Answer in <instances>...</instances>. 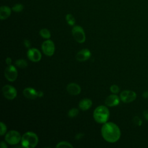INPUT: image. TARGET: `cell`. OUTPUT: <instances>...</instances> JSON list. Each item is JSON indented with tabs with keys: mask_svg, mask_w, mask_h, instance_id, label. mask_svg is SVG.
Segmentation results:
<instances>
[{
	"mask_svg": "<svg viewBox=\"0 0 148 148\" xmlns=\"http://www.w3.org/2000/svg\"><path fill=\"white\" fill-rule=\"evenodd\" d=\"M56 147L57 148H61V147H73V146L69 142L66 141H62L59 142L57 146Z\"/></svg>",
	"mask_w": 148,
	"mask_h": 148,
	"instance_id": "obj_20",
	"label": "cell"
},
{
	"mask_svg": "<svg viewBox=\"0 0 148 148\" xmlns=\"http://www.w3.org/2000/svg\"><path fill=\"white\" fill-rule=\"evenodd\" d=\"M83 134H82V133H79V134H77L76 136H75V138L76 139H81L83 136Z\"/></svg>",
	"mask_w": 148,
	"mask_h": 148,
	"instance_id": "obj_28",
	"label": "cell"
},
{
	"mask_svg": "<svg viewBox=\"0 0 148 148\" xmlns=\"http://www.w3.org/2000/svg\"><path fill=\"white\" fill-rule=\"evenodd\" d=\"M42 49L45 55L51 56L53 55L55 51L54 43L51 40L44 41L42 45Z\"/></svg>",
	"mask_w": 148,
	"mask_h": 148,
	"instance_id": "obj_7",
	"label": "cell"
},
{
	"mask_svg": "<svg viewBox=\"0 0 148 148\" xmlns=\"http://www.w3.org/2000/svg\"><path fill=\"white\" fill-rule=\"evenodd\" d=\"M91 57V52L88 49H84L77 52L76 58L79 61H85Z\"/></svg>",
	"mask_w": 148,
	"mask_h": 148,
	"instance_id": "obj_11",
	"label": "cell"
},
{
	"mask_svg": "<svg viewBox=\"0 0 148 148\" xmlns=\"http://www.w3.org/2000/svg\"><path fill=\"white\" fill-rule=\"evenodd\" d=\"M143 115L145 119L148 121V110H144L143 112Z\"/></svg>",
	"mask_w": 148,
	"mask_h": 148,
	"instance_id": "obj_26",
	"label": "cell"
},
{
	"mask_svg": "<svg viewBox=\"0 0 148 148\" xmlns=\"http://www.w3.org/2000/svg\"><path fill=\"white\" fill-rule=\"evenodd\" d=\"M143 98H148V91H145L142 94Z\"/></svg>",
	"mask_w": 148,
	"mask_h": 148,
	"instance_id": "obj_29",
	"label": "cell"
},
{
	"mask_svg": "<svg viewBox=\"0 0 148 148\" xmlns=\"http://www.w3.org/2000/svg\"><path fill=\"white\" fill-rule=\"evenodd\" d=\"M24 6L22 4L16 3L12 7V10L15 12H20L23 10Z\"/></svg>",
	"mask_w": 148,
	"mask_h": 148,
	"instance_id": "obj_21",
	"label": "cell"
},
{
	"mask_svg": "<svg viewBox=\"0 0 148 148\" xmlns=\"http://www.w3.org/2000/svg\"><path fill=\"white\" fill-rule=\"evenodd\" d=\"M24 44L26 47H29L31 46V43L28 40H25L24 41Z\"/></svg>",
	"mask_w": 148,
	"mask_h": 148,
	"instance_id": "obj_27",
	"label": "cell"
},
{
	"mask_svg": "<svg viewBox=\"0 0 148 148\" xmlns=\"http://www.w3.org/2000/svg\"><path fill=\"white\" fill-rule=\"evenodd\" d=\"M0 127H1V130H0V135L1 136L3 135L5 132H6V130H7V128H6V125L2 123V122H1L0 123Z\"/></svg>",
	"mask_w": 148,
	"mask_h": 148,
	"instance_id": "obj_24",
	"label": "cell"
},
{
	"mask_svg": "<svg viewBox=\"0 0 148 148\" xmlns=\"http://www.w3.org/2000/svg\"><path fill=\"white\" fill-rule=\"evenodd\" d=\"M0 146H1V148H7L8 147L7 145L5 144V143L4 142H1Z\"/></svg>",
	"mask_w": 148,
	"mask_h": 148,
	"instance_id": "obj_31",
	"label": "cell"
},
{
	"mask_svg": "<svg viewBox=\"0 0 148 148\" xmlns=\"http://www.w3.org/2000/svg\"><path fill=\"white\" fill-rule=\"evenodd\" d=\"M101 134L106 141L114 143L120 139L121 132L119 127L114 123L106 122L101 128Z\"/></svg>",
	"mask_w": 148,
	"mask_h": 148,
	"instance_id": "obj_1",
	"label": "cell"
},
{
	"mask_svg": "<svg viewBox=\"0 0 148 148\" xmlns=\"http://www.w3.org/2000/svg\"><path fill=\"white\" fill-rule=\"evenodd\" d=\"M40 35L45 39H49L51 36L50 31L46 28H43L39 31Z\"/></svg>",
	"mask_w": 148,
	"mask_h": 148,
	"instance_id": "obj_17",
	"label": "cell"
},
{
	"mask_svg": "<svg viewBox=\"0 0 148 148\" xmlns=\"http://www.w3.org/2000/svg\"><path fill=\"white\" fill-rule=\"evenodd\" d=\"M43 95V93L42 91H38V96L39 97H41Z\"/></svg>",
	"mask_w": 148,
	"mask_h": 148,
	"instance_id": "obj_32",
	"label": "cell"
},
{
	"mask_svg": "<svg viewBox=\"0 0 148 148\" xmlns=\"http://www.w3.org/2000/svg\"><path fill=\"white\" fill-rule=\"evenodd\" d=\"M66 90L69 94L76 95L80 93L81 88L77 84L75 83H71L67 85Z\"/></svg>",
	"mask_w": 148,
	"mask_h": 148,
	"instance_id": "obj_12",
	"label": "cell"
},
{
	"mask_svg": "<svg viewBox=\"0 0 148 148\" xmlns=\"http://www.w3.org/2000/svg\"><path fill=\"white\" fill-rule=\"evenodd\" d=\"M110 90L112 92L114 93V94H116V93H118L119 92V87L118 86L116 85V84H113L112 86H110Z\"/></svg>",
	"mask_w": 148,
	"mask_h": 148,
	"instance_id": "obj_25",
	"label": "cell"
},
{
	"mask_svg": "<svg viewBox=\"0 0 148 148\" xmlns=\"http://www.w3.org/2000/svg\"><path fill=\"white\" fill-rule=\"evenodd\" d=\"M66 20L68 24L70 25H73L75 23V19L71 14H67L66 15Z\"/></svg>",
	"mask_w": 148,
	"mask_h": 148,
	"instance_id": "obj_19",
	"label": "cell"
},
{
	"mask_svg": "<svg viewBox=\"0 0 148 148\" xmlns=\"http://www.w3.org/2000/svg\"><path fill=\"white\" fill-rule=\"evenodd\" d=\"M109 111L107 107L101 105L96 108L93 113V117L96 122L105 123L109 117Z\"/></svg>",
	"mask_w": 148,
	"mask_h": 148,
	"instance_id": "obj_2",
	"label": "cell"
},
{
	"mask_svg": "<svg viewBox=\"0 0 148 148\" xmlns=\"http://www.w3.org/2000/svg\"><path fill=\"white\" fill-rule=\"evenodd\" d=\"M120 98L123 102L130 103L136 99V94L131 90H124L120 93Z\"/></svg>",
	"mask_w": 148,
	"mask_h": 148,
	"instance_id": "obj_9",
	"label": "cell"
},
{
	"mask_svg": "<svg viewBox=\"0 0 148 148\" xmlns=\"http://www.w3.org/2000/svg\"><path fill=\"white\" fill-rule=\"evenodd\" d=\"M21 145L27 148L35 147L38 142V137L36 134L32 132H27L21 137Z\"/></svg>",
	"mask_w": 148,
	"mask_h": 148,
	"instance_id": "obj_3",
	"label": "cell"
},
{
	"mask_svg": "<svg viewBox=\"0 0 148 148\" xmlns=\"http://www.w3.org/2000/svg\"><path fill=\"white\" fill-rule=\"evenodd\" d=\"M120 102L119 97L115 95L112 94L109 95L105 99V103L108 106H115L119 105Z\"/></svg>",
	"mask_w": 148,
	"mask_h": 148,
	"instance_id": "obj_13",
	"label": "cell"
},
{
	"mask_svg": "<svg viewBox=\"0 0 148 148\" xmlns=\"http://www.w3.org/2000/svg\"><path fill=\"white\" fill-rule=\"evenodd\" d=\"M132 121L135 125L138 126H140L142 124V120L138 116H135L133 118Z\"/></svg>",
	"mask_w": 148,
	"mask_h": 148,
	"instance_id": "obj_23",
	"label": "cell"
},
{
	"mask_svg": "<svg viewBox=\"0 0 148 148\" xmlns=\"http://www.w3.org/2000/svg\"><path fill=\"white\" fill-rule=\"evenodd\" d=\"M79 114V110L76 108H72L68 112V116L70 117H75Z\"/></svg>",
	"mask_w": 148,
	"mask_h": 148,
	"instance_id": "obj_22",
	"label": "cell"
},
{
	"mask_svg": "<svg viewBox=\"0 0 148 148\" xmlns=\"http://www.w3.org/2000/svg\"><path fill=\"white\" fill-rule=\"evenodd\" d=\"M11 14V9L8 6H2L0 8V18L5 20L8 18Z\"/></svg>",
	"mask_w": 148,
	"mask_h": 148,
	"instance_id": "obj_15",
	"label": "cell"
},
{
	"mask_svg": "<svg viewBox=\"0 0 148 148\" xmlns=\"http://www.w3.org/2000/svg\"><path fill=\"white\" fill-rule=\"evenodd\" d=\"M21 139L20 133L15 130L9 131L5 136V140L10 145H16Z\"/></svg>",
	"mask_w": 148,
	"mask_h": 148,
	"instance_id": "obj_5",
	"label": "cell"
},
{
	"mask_svg": "<svg viewBox=\"0 0 148 148\" xmlns=\"http://www.w3.org/2000/svg\"><path fill=\"white\" fill-rule=\"evenodd\" d=\"M4 75L8 81L14 82L17 77L18 72L15 66L9 65L5 68Z\"/></svg>",
	"mask_w": 148,
	"mask_h": 148,
	"instance_id": "obj_6",
	"label": "cell"
},
{
	"mask_svg": "<svg viewBox=\"0 0 148 148\" xmlns=\"http://www.w3.org/2000/svg\"><path fill=\"white\" fill-rule=\"evenodd\" d=\"M23 95L24 96L28 98L31 99H35L38 96V91H36L35 89L31 88V87H27L25 88L23 90Z\"/></svg>",
	"mask_w": 148,
	"mask_h": 148,
	"instance_id": "obj_14",
	"label": "cell"
},
{
	"mask_svg": "<svg viewBox=\"0 0 148 148\" xmlns=\"http://www.w3.org/2000/svg\"><path fill=\"white\" fill-rule=\"evenodd\" d=\"M72 35L75 40L80 43L85 42L86 35L83 29L79 25H75L72 29Z\"/></svg>",
	"mask_w": 148,
	"mask_h": 148,
	"instance_id": "obj_4",
	"label": "cell"
},
{
	"mask_svg": "<svg viewBox=\"0 0 148 148\" xmlns=\"http://www.w3.org/2000/svg\"><path fill=\"white\" fill-rule=\"evenodd\" d=\"M92 101L88 98H84L82 99L79 103V106L82 110H87L89 109L92 106Z\"/></svg>",
	"mask_w": 148,
	"mask_h": 148,
	"instance_id": "obj_16",
	"label": "cell"
},
{
	"mask_svg": "<svg viewBox=\"0 0 148 148\" xmlns=\"http://www.w3.org/2000/svg\"><path fill=\"white\" fill-rule=\"evenodd\" d=\"M6 63L9 65H11V63H12V59L10 58V57H8L6 59Z\"/></svg>",
	"mask_w": 148,
	"mask_h": 148,
	"instance_id": "obj_30",
	"label": "cell"
},
{
	"mask_svg": "<svg viewBox=\"0 0 148 148\" xmlns=\"http://www.w3.org/2000/svg\"><path fill=\"white\" fill-rule=\"evenodd\" d=\"M15 64L17 66H18L20 68H25L28 65L27 61L23 59L17 60L15 62Z\"/></svg>",
	"mask_w": 148,
	"mask_h": 148,
	"instance_id": "obj_18",
	"label": "cell"
},
{
	"mask_svg": "<svg viewBox=\"0 0 148 148\" xmlns=\"http://www.w3.org/2000/svg\"><path fill=\"white\" fill-rule=\"evenodd\" d=\"M2 93L3 96L8 99H13L17 96V90L10 85H5L2 87Z\"/></svg>",
	"mask_w": 148,
	"mask_h": 148,
	"instance_id": "obj_8",
	"label": "cell"
},
{
	"mask_svg": "<svg viewBox=\"0 0 148 148\" xmlns=\"http://www.w3.org/2000/svg\"><path fill=\"white\" fill-rule=\"evenodd\" d=\"M27 57L31 61L36 62L40 60L42 55L38 49L35 48H32L28 50Z\"/></svg>",
	"mask_w": 148,
	"mask_h": 148,
	"instance_id": "obj_10",
	"label": "cell"
}]
</instances>
